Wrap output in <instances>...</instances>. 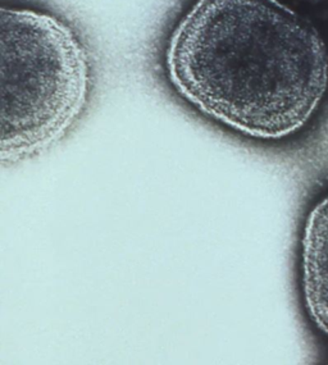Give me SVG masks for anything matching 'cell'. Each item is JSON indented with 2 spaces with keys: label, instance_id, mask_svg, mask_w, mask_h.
<instances>
[{
  "label": "cell",
  "instance_id": "6da1fadb",
  "mask_svg": "<svg viewBox=\"0 0 328 365\" xmlns=\"http://www.w3.org/2000/svg\"><path fill=\"white\" fill-rule=\"evenodd\" d=\"M164 68L199 113L258 141L300 133L328 90L322 36L281 0H196L170 32Z\"/></svg>",
  "mask_w": 328,
  "mask_h": 365
},
{
  "label": "cell",
  "instance_id": "7a4b0ae2",
  "mask_svg": "<svg viewBox=\"0 0 328 365\" xmlns=\"http://www.w3.org/2000/svg\"><path fill=\"white\" fill-rule=\"evenodd\" d=\"M0 162L51 149L80 120L91 90L86 45L51 13L3 6Z\"/></svg>",
  "mask_w": 328,
  "mask_h": 365
},
{
  "label": "cell",
  "instance_id": "3957f363",
  "mask_svg": "<svg viewBox=\"0 0 328 365\" xmlns=\"http://www.w3.org/2000/svg\"><path fill=\"white\" fill-rule=\"evenodd\" d=\"M299 281L305 314L328 340V192L313 204L304 220Z\"/></svg>",
  "mask_w": 328,
  "mask_h": 365
}]
</instances>
